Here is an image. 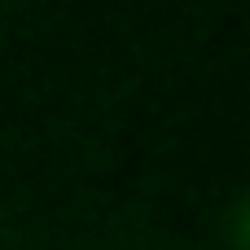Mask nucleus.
<instances>
[{
	"mask_svg": "<svg viewBox=\"0 0 250 250\" xmlns=\"http://www.w3.org/2000/svg\"><path fill=\"white\" fill-rule=\"evenodd\" d=\"M233 246H237V250H250V202L233 215Z\"/></svg>",
	"mask_w": 250,
	"mask_h": 250,
	"instance_id": "1",
	"label": "nucleus"
}]
</instances>
